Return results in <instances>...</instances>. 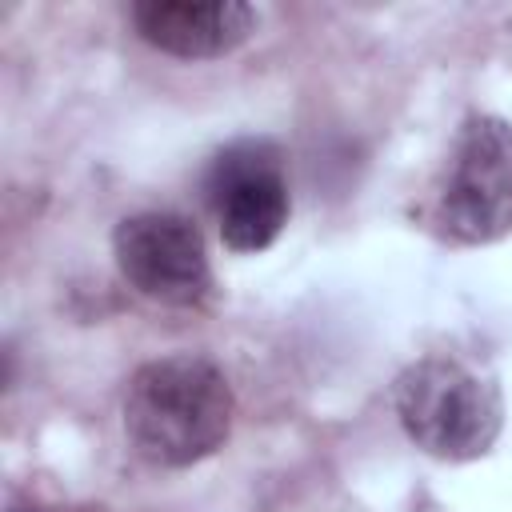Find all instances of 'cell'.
Instances as JSON below:
<instances>
[{"mask_svg":"<svg viewBox=\"0 0 512 512\" xmlns=\"http://www.w3.org/2000/svg\"><path fill=\"white\" fill-rule=\"evenodd\" d=\"M232 428V388L224 372L192 352L148 360L124 392V432L160 468H188L212 456Z\"/></svg>","mask_w":512,"mask_h":512,"instance_id":"obj_1","label":"cell"},{"mask_svg":"<svg viewBox=\"0 0 512 512\" xmlns=\"http://www.w3.org/2000/svg\"><path fill=\"white\" fill-rule=\"evenodd\" d=\"M392 408L416 448L436 460L484 456L504 424L500 388L460 356H424L396 376Z\"/></svg>","mask_w":512,"mask_h":512,"instance_id":"obj_2","label":"cell"},{"mask_svg":"<svg viewBox=\"0 0 512 512\" xmlns=\"http://www.w3.org/2000/svg\"><path fill=\"white\" fill-rule=\"evenodd\" d=\"M436 224L460 244H488L512 228V124L500 116H468L452 140Z\"/></svg>","mask_w":512,"mask_h":512,"instance_id":"obj_3","label":"cell"},{"mask_svg":"<svg viewBox=\"0 0 512 512\" xmlns=\"http://www.w3.org/2000/svg\"><path fill=\"white\" fill-rule=\"evenodd\" d=\"M112 256L120 276L148 300L192 308L212 288L204 236L176 212H136L112 232Z\"/></svg>","mask_w":512,"mask_h":512,"instance_id":"obj_4","label":"cell"},{"mask_svg":"<svg viewBox=\"0 0 512 512\" xmlns=\"http://www.w3.org/2000/svg\"><path fill=\"white\" fill-rule=\"evenodd\" d=\"M208 200L216 208L220 240L232 252L268 248L288 224V184L268 140H240L208 168Z\"/></svg>","mask_w":512,"mask_h":512,"instance_id":"obj_5","label":"cell"},{"mask_svg":"<svg viewBox=\"0 0 512 512\" xmlns=\"http://www.w3.org/2000/svg\"><path fill=\"white\" fill-rule=\"evenodd\" d=\"M132 24L168 56L216 60L252 36L256 12L240 0H144L132 4Z\"/></svg>","mask_w":512,"mask_h":512,"instance_id":"obj_6","label":"cell"}]
</instances>
